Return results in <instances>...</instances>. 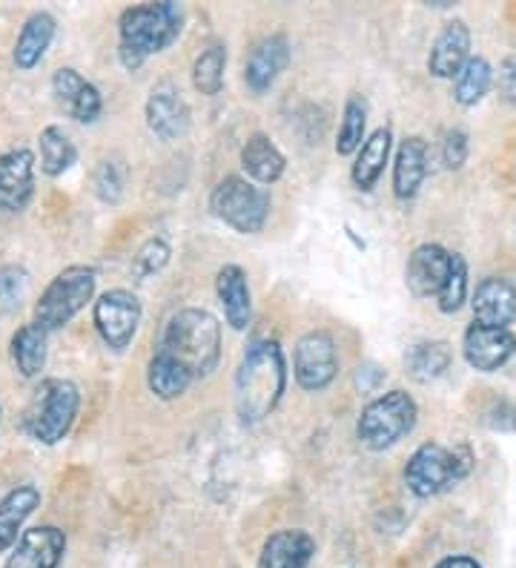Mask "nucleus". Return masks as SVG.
Returning <instances> with one entry per match:
<instances>
[{
	"mask_svg": "<svg viewBox=\"0 0 516 568\" xmlns=\"http://www.w3.org/2000/svg\"><path fill=\"white\" fill-rule=\"evenodd\" d=\"M287 390V359L275 339H255L235 371V414L244 425L264 423Z\"/></svg>",
	"mask_w": 516,
	"mask_h": 568,
	"instance_id": "obj_1",
	"label": "nucleus"
},
{
	"mask_svg": "<svg viewBox=\"0 0 516 568\" xmlns=\"http://www.w3.org/2000/svg\"><path fill=\"white\" fill-rule=\"evenodd\" d=\"M181 23L184 12L172 0L124 9L118 21V58L124 70L138 72L152 55L164 52L181 36Z\"/></svg>",
	"mask_w": 516,
	"mask_h": 568,
	"instance_id": "obj_2",
	"label": "nucleus"
},
{
	"mask_svg": "<svg viewBox=\"0 0 516 568\" xmlns=\"http://www.w3.org/2000/svg\"><path fill=\"white\" fill-rule=\"evenodd\" d=\"M161 351L181 362L195 376L204 379L221 362V325L210 311L201 307H184L172 313L164 327Z\"/></svg>",
	"mask_w": 516,
	"mask_h": 568,
	"instance_id": "obj_3",
	"label": "nucleus"
},
{
	"mask_svg": "<svg viewBox=\"0 0 516 568\" xmlns=\"http://www.w3.org/2000/svg\"><path fill=\"white\" fill-rule=\"evenodd\" d=\"M474 450L468 445L425 443L413 450L405 465V486L413 497L431 499L451 491L474 471Z\"/></svg>",
	"mask_w": 516,
	"mask_h": 568,
	"instance_id": "obj_4",
	"label": "nucleus"
},
{
	"mask_svg": "<svg viewBox=\"0 0 516 568\" xmlns=\"http://www.w3.org/2000/svg\"><path fill=\"white\" fill-rule=\"evenodd\" d=\"M78 410H81V390L75 382L52 376L43 379L32 394V403L23 414V428L34 443L58 445L69 437Z\"/></svg>",
	"mask_w": 516,
	"mask_h": 568,
	"instance_id": "obj_5",
	"label": "nucleus"
},
{
	"mask_svg": "<svg viewBox=\"0 0 516 568\" xmlns=\"http://www.w3.org/2000/svg\"><path fill=\"white\" fill-rule=\"evenodd\" d=\"M98 273L90 264H69L47 284V291L34 302V322L43 331L55 333L75 320L95 296Z\"/></svg>",
	"mask_w": 516,
	"mask_h": 568,
	"instance_id": "obj_6",
	"label": "nucleus"
},
{
	"mask_svg": "<svg viewBox=\"0 0 516 568\" xmlns=\"http://www.w3.org/2000/svg\"><path fill=\"white\" fill-rule=\"evenodd\" d=\"M416 399L407 390H387L365 405L356 423L358 443L367 450H387L416 428Z\"/></svg>",
	"mask_w": 516,
	"mask_h": 568,
	"instance_id": "obj_7",
	"label": "nucleus"
},
{
	"mask_svg": "<svg viewBox=\"0 0 516 568\" xmlns=\"http://www.w3.org/2000/svg\"><path fill=\"white\" fill-rule=\"evenodd\" d=\"M270 207L273 202L267 190L244 175H224L210 195V210L215 219H221L241 236L262 233L270 219Z\"/></svg>",
	"mask_w": 516,
	"mask_h": 568,
	"instance_id": "obj_8",
	"label": "nucleus"
},
{
	"mask_svg": "<svg viewBox=\"0 0 516 568\" xmlns=\"http://www.w3.org/2000/svg\"><path fill=\"white\" fill-rule=\"evenodd\" d=\"M141 316H144L141 298L127 291V287H112V291L101 293L95 302V311H92L98 336L115 354H124L127 347L132 345Z\"/></svg>",
	"mask_w": 516,
	"mask_h": 568,
	"instance_id": "obj_9",
	"label": "nucleus"
},
{
	"mask_svg": "<svg viewBox=\"0 0 516 568\" xmlns=\"http://www.w3.org/2000/svg\"><path fill=\"white\" fill-rule=\"evenodd\" d=\"M293 374H296L299 388L318 394L338 376V354L336 342L327 331H310L296 342L293 354Z\"/></svg>",
	"mask_w": 516,
	"mask_h": 568,
	"instance_id": "obj_10",
	"label": "nucleus"
},
{
	"mask_svg": "<svg viewBox=\"0 0 516 568\" xmlns=\"http://www.w3.org/2000/svg\"><path fill=\"white\" fill-rule=\"evenodd\" d=\"M462 354L474 371L479 374H494L510 356L516 354V336L510 327H485L479 322L465 331L462 339Z\"/></svg>",
	"mask_w": 516,
	"mask_h": 568,
	"instance_id": "obj_11",
	"label": "nucleus"
},
{
	"mask_svg": "<svg viewBox=\"0 0 516 568\" xmlns=\"http://www.w3.org/2000/svg\"><path fill=\"white\" fill-rule=\"evenodd\" d=\"M34 195V153L27 146L0 155V213H23Z\"/></svg>",
	"mask_w": 516,
	"mask_h": 568,
	"instance_id": "obj_12",
	"label": "nucleus"
},
{
	"mask_svg": "<svg viewBox=\"0 0 516 568\" xmlns=\"http://www.w3.org/2000/svg\"><path fill=\"white\" fill-rule=\"evenodd\" d=\"M52 92H55L58 104L63 106L69 119L78 124H95L103 112V95L95 83L87 81L72 67H61L52 75Z\"/></svg>",
	"mask_w": 516,
	"mask_h": 568,
	"instance_id": "obj_13",
	"label": "nucleus"
},
{
	"mask_svg": "<svg viewBox=\"0 0 516 568\" xmlns=\"http://www.w3.org/2000/svg\"><path fill=\"white\" fill-rule=\"evenodd\" d=\"M451 262H454V253L442 247V244H419L407 258V291L419 298L439 296L447 282V273H451Z\"/></svg>",
	"mask_w": 516,
	"mask_h": 568,
	"instance_id": "obj_14",
	"label": "nucleus"
},
{
	"mask_svg": "<svg viewBox=\"0 0 516 568\" xmlns=\"http://www.w3.org/2000/svg\"><path fill=\"white\" fill-rule=\"evenodd\" d=\"M67 555V534L58 526H38L21 534L7 568H58Z\"/></svg>",
	"mask_w": 516,
	"mask_h": 568,
	"instance_id": "obj_15",
	"label": "nucleus"
},
{
	"mask_svg": "<svg viewBox=\"0 0 516 568\" xmlns=\"http://www.w3.org/2000/svg\"><path fill=\"white\" fill-rule=\"evenodd\" d=\"M290 63V41L287 36L275 32V36H267L264 41L255 43L250 49L247 61H244V83L250 87L253 95H264V92L279 81Z\"/></svg>",
	"mask_w": 516,
	"mask_h": 568,
	"instance_id": "obj_16",
	"label": "nucleus"
},
{
	"mask_svg": "<svg viewBox=\"0 0 516 568\" xmlns=\"http://www.w3.org/2000/svg\"><path fill=\"white\" fill-rule=\"evenodd\" d=\"M144 115L152 135L161 141H179L190 126V106L172 83H161L150 92Z\"/></svg>",
	"mask_w": 516,
	"mask_h": 568,
	"instance_id": "obj_17",
	"label": "nucleus"
},
{
	"mask_svg": "<svg viewBox=\"0 0 516 568\" xmlns=\"http://www.w3.org/2000/svg\"><path fill=\"white\" fill-rule=\"evenodd\" d=\"M474 322L485 327H508L516 320V284L503 276H488L471 296Z\"/></svg>",
	"mask_w": 516,
	"mask_h": 568,
	"instance_id": "obj_18",
	"label": "nucleus"
},
{
	"mask_svg": "<svg viewBox=\"0 0 516 568\" xmlns=\"http://www.w3.org/2000/svg\"><path fill=\"white\" fill-rule=\"evenodd\" d=\"M471 61V29L465 21H447L436 36L431 55H427V72L442 81H456L462 67Z\"/></svg>",
	"mask_w": 516,
	"mask_h": 568,
	"instance_id": "obj_19",
	"label": "nucleus"
},
{
	"mask_svg": "<svg viewBox=\"0 0 516 568\" xmlns=\"http://www.w3.org/2000/svg\"><path fill=\"white\" fill-rule=\"evenodd\" d=\"M215 296L224 307V320L233 331H247L253 320V296H250L247 273L239 264H224L215 273Z\"/></svg>",
	"mask_w": 516,
	"mask_h": 568,
	"instance_id": "obj_20",
	"label": "nucleus"
},
{
	"mask_svg": "<svg viewBox=\"0 0 516 568\" xmlns=\"http://www.w3.org/2000/svg\"><path fill=\"white\" fill-rule=\"evenodd\" d=\"M316 555V540L302 528L270 534L259 555V568H307Z\"/></svg>",
	"mask_w": 516,
	"mask_h": 568,
	"instance_id": "obj_21",
	"label": "nucleus"
},
{
	"mask_svg": "<svg viewBox=\"0 0 516 568\" xmlns=\"http://www.w3.org/2000/svg\"><path fill=\"white\" fill-rule=\"evenodd\" d=\"M55 32H58V23L49 12L29 14L21 27V36H18V41H14V49H12L14 67H18L21 72L34 70V67L47 58L49 47H52V41H55Z\"/></svg>",
	"mask_w": 516,
	"mask_h": 568,
	"instance_id": "obj_22",
	"label": "nucleus"
},
{
	"mask_svg": "<svg viewBox=\"0 0 516 568\" xmlns=\"http://www.w3.org/2000/svg\"><path fill=\"white\" fill-rule=\"evenodd\" d=\"M427 175V144L419 135H407L396 150L393 161V195L399 202H411L419 193Z\"/></svg>",
	"mask_w": 516,
	"mask_h": 568,
	"instance_id": "obj_23",
	"label": "nucleus"
},
{
	"mask_svg": "<svg viewBox=\"0 0 516 568\" xmlns=\"http://www.w3.org/2000/svg\"><path fill=\"white\" fill-rule=\"evenodd\" d=\"M241 166H244V173H247L250 181L270 187V184H275V181L284 175L287 159H284L282 150L273 144L270 135L253 132V135L244 141V146H241Z\"/></svg>",
	"mask_w": 516,
	"mask_h": 568,
	"instance_id": "obj_24",
	"label": "nucleus"
},
{
	"mask_svg": "<svg viewBox=\"0 0 516 568\" xmlns=\"http://www.w3.org/2000/svg\"><path fill=\"white\" fill-rule=\"evenodd\" d=\"M9 356H12V365L18 367V374H21L23 379L41 376L49 356V331H43L34 320L27 322V325H21L12 333Z\"/></svg>",
	"mask_w": 516,
	"mask_h": 568,
	"instance_id": "obj_25",
	"label": "nucleus"
},
{
	"mask_svg": "<svg viewBox=\"0 0 516 568\" xmlns=\"http://www.w3.org/2000/svg\"><path fill=\"white\" fill-rule=\"evenodd\" d=\"M41 506V491L34 486H18L0 499V555H7L14 542L21 540L23 523Z\"/></svg>",
	"mask_w": 516,
	"mask_h": 568,
	"instance_id": "obj_26",
	"label": "nucleus"
},
{
	"mask_svg": "<svg viewBox=\"0 0 516 568\" xmlns=\"http://www.w3.org/2000/svg\"><path fill=\"white\" fill-rule=\"evenodd\" d=\"M391 146H393V135L387 126H378L371 139L362 144V150L356 153V161H353V170H351V179L353 184H356V190L371 193V190L376 187L382 173H385L387 159H391Z\"/></svg>",
	"mask_w": 516,
	"mask_h": 568,
	"instance_id": "obj_27",
	"label": "nucleus"
},
{
	"mask_svg": "<svg viewBox=\"0 0 516 568\" xmlns=\"http://www.w3.org/2000/svg\"><path fill=\"white\" fill-rule=\"evenodd\" d=\"M195 376L181 365L175 356H170L166 351H159V354L152 356L150 365H146V385L159 399L164 403H172V399H179L181 394H186V388L193 385Z\"/></svg>",
	"mask_w": 516,
	"mask_h": 568,
	"instance_id": "obj_28",
	"label": "nucleus"
},
{
	"mask_svg": "<svg viewBox=\"0 0 516 568\" xmlns=\"http://www.w3.org/2000/svg\"><path fill=\"white\" fill-rule=\"evenodd\" d=\"M38 150H41V173L49 179H61L78 164V146L69 139V132L58 124H49L41 130L38 139Z\"/></svg>",
	"mask_w": 516,
	"mask_h": 568,
	"instance_id": "obj_29",
	"label": "nucleus"
},
{
	"mask_svg": "<svg viewBox=\"0 0 516 568\" xmlns=\"http://www.w3.org/2000/svg\"><path fill=\"white\" fill-rule=\"evenodd\" d=\"M451 362H454V351H451V345L445 339L416 342L413 347H407L405 354L407 374L416 382L439 379V376L447 374Z\"/></svg>",
	"mask_w": 516,
	"mask_h": 568,
	"instance_id": "obj_30",
	"label": "nucleus"
},
{
	"mask_svg": "<svg viewBox=\"0 0 516 568\" xmlns=\"http://www.w3.org/2000/svg\"><path fill=\"white\" fill-rule=\"evenodd\" d=\"M494 87V70L482 55H471L454 81V101L459 106H476Z\"/></svg>",
	"mask_w": 516,
	"mask_h": 568,
	"instance_id": "obj_31",
	"label": "nucleus"
},
{
	"mask_svg": "<svg viewBox=\"0 0 516 568\" xmlns=\"http://www.w3.org/2000/svg\"><path fill=\"white\" fill-rule=\"evenodd\" d=\"M224 72H227V47L210 43L193 63V87L206 98L219 95L224 87Z\"/></svg>",
	"mask_w": 516,
	"mask_h": 568,
	"instance_id": "obj_32",
	"label": "nucleus"
},
{
	"mask_svg": "<svg viewBox=\"0 0 516 568\" xmlns=\"http://www.w3.org/2000/svg\"><path fill=\"white\" fill-rule=\"evenodd\" d=\"M365 130H367V104L365 98L351 95L342 112V126L336 135V153L338 155H353L365 144Z\"/></svg>",
	"mask_w": 516,
	"mask_h": 568,
	"instance_id": "obj_33",
	"label": "nucleus"
},
{
	"mask_svg": "<svg viewBox=\"0 0 516 568\" xmlns=\"http://www.w3.org/2000/svg\"><path fill=\"white\" fill-rule=\"evenodd\" d=\"M170 256L172 250L164 239H146V242L138 247L135 256H132V276H135L138 282H146V278L159 276L166 264H170Z\"/></svg>",
	"mask_w": 516,
	"mask_h": 568,
	"instance_id": "obj_34",
	"label": "nucleus"
},
{
	"mask_svg": "<svg viewBox=\"0 0 516 568\" xmlns=\"http://www.w3.org/2000/svg\"><path fill=\"white\" fill-rule=\"evenodd\" d=\"M436 298H439L442 313H456L462 305H465V298H468V262H465L459 253H454V262H451L447 282Z\"/></svg>",
	"mask_w": 516,
	"mask_h": 568,
	"instance_id": "obj_35",
	"label": "nucleus"
},
{
	"mask_svg": "<svg viewBox=\"0 0 516 568\" xmlns=\"http://www.w3.org/2000/svg\"><path fill=\"white\" fill-rule=\"evenodd\" d=\"M92 187L103 204H118L124 195V166L118 161H101L92 175Z\"/></svg>",
	"mask_w": 516,
	"mask_h": 568,
	"instance_id": "obj_36",
	"label": "nucleus"
},
{
	"mask_svg": "<svg viewBox=\"0 0 516 568\" xmlns=\"http://www.w3.org/2000/svg\"><path fill=\"white\" fill-rule=\"evenodd\" d=\"M29 291V273L21 264L0 267V311H14Z\"/></svg>",
	"mask_w": 516,
	"mask_h": 568,
	"instance_id": "obj_37",
	"label": "nucleus"
},
{
	"mask_svg": "<svg viewBox=\"0 0 516 568\" xmlns=\"http://www.w3.org/2000/svg\"><path fill=\"white\" fill-rule=\"evenodd\" d=\"M442 161L447 170H462L468 161V132L465 130H451L442 141Z\"/></svg>",
	"mask_w": 516,
	"mask_h": 568,
	"instance_id": "obj_38",
	"label": "nucleus"
},
{
	"mask_svg": "<svg viewBox=\"0 0 516 568\" xmlns=\"http://www.w3.org/2000/svg\"><path fill=\"white\" fill-rule=\"evenodd\" d=\"M496 90H499V95H503L505 104L516 106V55H508L503 63H499Z\"/></svg>",
	"mask_w": 516,
	"mask_h": 568,
	"instance_id": "obj_39",
	"label": "nucleus"
},
{
	"mask_svg": "<svg viewBox=\"0 0 516 568\" xmlns=\"http://www.w3.org/2000/svg\"><path fill=\"white\" fill-rule=\"evenodd\" d=\"M485 423L490 425L494 430H516V408L505 399L494 403V408L488 410V419Z\"/></svg>",
	"mask_w": 516,
	"mask_h": 568,
	"instance_id": "obj_40",
	"label": "nucleus"
},
{
	"mask_svg": "<svg viewBox=\"0 0 516 568\" xmlns=\"http://www.w3.org/2000/svg\"><path fill=\"white\" fill-rule=\"evenodd\" d=\"M385 379H387V374L376 365H362L356 371V388L362 390V394H373V390H376Z\"/></svg>",
	"mask_w": 516,
	"mask_h": 568,
	"instance_id": "obj_41",
	"label": "nucleus"
},
{
	"mask_svg": "<svg viewBox=\"0 0 516 568\" xmlns=\"http://www.w3.org/2000/svg\"><path fill=\"white\" fill-rule=\"evenodd\" d=\"M434 568H482V566L474 560V557L454 555V557H445V560H439Z\"/></svg>",
	"mask_w": 516,
	"mask_h": 568,
	"instance_id": "obj_42",
	"label": "nucleus"
},
{
	"mask_svg": "<svg viewBox=\"0 0 516 568\" xmlns=\"http://www.w3.org/2000/svg\"><path fill=\"white\" fill-rule=\"evenodd\" d=\"M0 416H3V408H0Z\"/></svg>",
	"mask_w": 516,
	"mask_h": 568,
	"instance_id": "obj_43",
	"label": "nucleus"
}]
</instances>
